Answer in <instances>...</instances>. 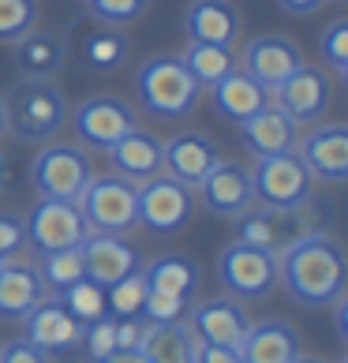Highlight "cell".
<instances>
[{
  "mask_svg": "<svg viewBox=\"0 0 348 363\" xmlns=\"http://www.w3.org/2000/svg\"><path fill=\"white\" fill-rule=\"evenodd\" d=\"M344 251L326 228H311L277 255V285L300 307H330L344 296Z\"/></svg>",
  "mask_w": 348,
  "mask_h": 363,
  "instance_id": "1",
  "label": "cell"
},
{
  "mask_svg": "<svg viewBox=\"0 0 348 363\" xmlns=\"http://www.w3.org/2000/svg\"><path fill=\"white\" fill-rule=\"evenodd\" d=\"M68 98L52 79H19L4 98L8 135L19 143H52L68 124Z\"/></svg>",
  "mask_w": 348,
  "mask_h": 363,
  "instance_id": "2",
  "label": "cell"
},
{
  "mask_svg": "<svg viewBox=\"0 0 348 363\" xmlns=\"http://www.w3.org/2000/svg\"><path fill=\"white\" fill-rule=\"evenodd\" d=\"M135 94L139 105L157 120H187L198 109L203 86L195 83V75L184 68L176 52H157V57L142 60L135 72Z\"/></svg>",
  "mask_w": 348,
  "mask_h": 363,
  "instance_id": "3",
  "label": "cell"
},
{
  "mask_svg": "<svg viewBox=\"0 0 348 363\" xmlns=\"http://www.w3.org/2000/svg\"><path fill=\"white\" fill-rule=\"evenodd\" d=\"M90 177H94L90 154L79 143H45V150L30 161V184L42 199L79 203Z\"/></svg>",
  "mask_w": 348,
  "mask_h": 363,
  "instance_id": "4",
  "label": "cell"
},
{
  "mask_svg": "<svg viewBox=\"0 0 348 363\" xmlns=\"http://www.w3.org/2000/svg\"><path fill=\"white\" fill-rule=\"evenodd\" d=\"M255 180V203L259 206H277V210H307L315 199V177L307 172L296 150L259 157V165L251 169Z\"/></svg>",
  "mask_w": 348,
  "mask_h": 363,
  "instance_id": "5",
  "label": "cell"
},
{
  "mask_svg": "<svg viewBox=\"0 0 348 363\" xmlns=\"http://www.w3.org/2000/svg\"><path fill=\"white\" fill-rule=\"evenodd\" d=\"M79 210L90 225V233H113L128 236L139 225V206H135V184H128L116 172L90 177V184L79 195Z\"/></svg>",
  "mask_w": 348,
  "mask_h": 363,
  "instance_id": "6",
  "label": "cell"
},
{
  "mask_svg": "<svg viewBox=\"0 0 348 363\" xmlns=\"http://www.w3.org/2000/svg\"><path fill=\"white\" fill-rule=\"evenodd\" d=\"M135 206H139V225L157 236H172L187 228L195 213V187L180 184L169 172H157L146 184L135 187Z\"/></svg>",
  "mask_w": 348,
  "mask_h": 363,
  "instance_id": "7",
  "label": "cell"
},
{
  "mask_svg": "<svg viewBox=\"0 0 348 363\" xmlns=\"http://www.w3.org/2000/svg\"><path fill=\"white\" fill-rule=\"evenodd\" d=\"M218 281L232 300H266L277 289V255L232 240L218 255Z\"/></svg>",
  "mask_w": 348,
  "mask_h": 363,
  "instance_id": "8",
  "label": "cell"
},
{
  "mask_svg": "<svg viewBox=\"0 0 348 363\" xmlns=\"http://www.w3.org/2000/svg\"><path fill=\"white\" fill-rule=\"evenodd\" d=\"M68 120L79 143L90 146V150H109L131 128H139L131 101H124L120 94H94V98L79 101V109H72Z\"/></svg>",
  "mask_w": 348,
  "mask_h": 363,
  "instance_id": "9",
  "label": "cell"
},
{
  "mask_svg": "<svg viewBox=\"0 0 348 363\" xmlns=\"http://www.w3.org/2000/svg\"><path fill=\"white\" fill-rule=\"evenodd\" d=\"M26 244L38 255L60 251V247H79L90 236V225L83 218L79 203H60V199H38L30 213L23 218Z\"/></svg>",
  "mask_w": 348,
  "mask_h": 363,
  "instance_id": "10",
  "label": "cell"
},
{
  "mask_svg": "<svg viewBox=\"0 0 348 363\" xmlns=\"http://www.w3.org/2000/svg\"><path fill=\"white\" fill-rule=\"evenodd\" d=\"M195 203H203V210H210L213 218L236 221L240 213H247L255 206V180H251V165L244 161H218L203 184L195 187Z\"/></svg>",
  "mask_w": 348,
  "mask_h": 363,
  "instance_id": "11",
  "label": "cell"
},
{
  "mask_svg": "<svg viewBox=\"0 0 348 363\" xmlns=\"http://www.w3.org/2000/svg\"><path fill=\"white\" fill-rule=\"evenodd\" d=\"M232 233H236L240 244L281 255L288 244H296L303 233H311V225H307L303 210H277V206H259L255 203L247 213H240L232 221Z\"/></svg>",
  "mask_w": 348,
  "mask_h": 363,
  "instance_id": "12",
  "label": "cell"
},
{
  "mask_svg": "<svg viewBox=\"0 0 348 363\" xmlns=\"http://www.w3.org/2000/svg\"><path fill=\"white\" fill-rule=\"evenodd\" d=\"M300 64H303V52H300V45L292 42V38L262 34V38H251V42L244 45L236 68L244 72L247 79H255L266 94H274L292 72L300 68Z\"/></svg>",
  "mask_w": 348,
  "mask_h": 363,
  "instance_id": "13",
  "label": "cell"
},
{
  "mask_svg": "<svg viewBox=\"0 0 348 363\" xmlns=\"http://www.w3.org/2000/svg\"><path fill=\"white\" fill-rule=\"evenodd\" d=\"M23 337L38 345L45 356H72V352H79V341H83V322L60 303V296L49 292L23 318Z\"/></svg>",
  "mask_w": 348,
  "mask_h": 363,
  "instance_id": "14",
  "label": "cell"
},
{
  "mask_svg": "<svg viewBox=\"0 0 348 363\" xmlns=\"http://www.w3.org/2000/svg\"><path fill=\"white\" fill-rule=\"evenodd\" d=\"M270 101L277 105V109H285L300 128L318 124V120L330 113L333 83H330V75L322 68H307V64H300V68L270 94Z\"/></svg>",
  "mask_w": 348,
  "mask_h": 363,
  "instance_id": "15",
  "label": "cell"
},
{
  "mask_svg": "<svg viewBox=\"0 0 348 363\" xmlns=\"http://www.w3.org/2000/svg\"><path fill=\"white\" fill-rule=\"evenodd\" d=\"M187 330L195 333V341L203 345H221V348H240L251 318L244 303L232 296H218V300H203L198 307H187Z\"/></svg>",
  "mask_w": 348,
  "mask_h": 363,
  "instance_id": "16",
  "label": "cell"
},
{
  "mask_svg": "<svg viewBox=\"0 0 348 363\" xmlns=\"http://www.w3.org/2000/svg\"><path fill=\"white\" fill-rule=\"evenodd\" d=\"M296 154L315 180L344 184L348 180V128L344 124H322L296 139Z\"/></svg>",
  "mask_w": 348,
  "mask_h": 363,
  "instance_id": "17",
  "label": "cell"
},
{
  "mask_svg": "<svg viewBox=\"0 0 348 363\" xmlns=\"http://www.w3.org/2000/svg\"><path fill=\"white\" fill-rule=\"evenodd\" d=\"M83 270L90 281H98L101 289H109L113 281L128 277L142 270V255L128 244V236H113V233H90L83 244Z\"/></svg>",
  "mask_w": 348,
  "mask_h": 363,
  "instance_id": "18",
  "label": "cell"
},
{
  "mask_svg": "<svg viewBox=\"0 0 348 363\" xmlns=\"http://www.w3.org/2000/svg\"><path fill=\"white\" fill-rule=\"evenodd\" d=\"M49 296L42 274H38V262L26 259H4L0 262V318L4 322H23Z\"/></svg>",
  "mask_w": 348,
  "mask_h": 363,
  "instance_id": "19",
  "label": "cell"
},
{
  "mask_svg": "<svg viewBox=\"0 0 348 363\" xmlns=\"http://www.w3.org/2000/svg\"><path fill=\"white\" fill-rule=\"evenodd\" d=\"M109 165L116 177H124L128 184H146L157 172H165V143L154 135V131L131 128L116 146H109Z\"/></svg>",
  "mask_w": 348,
  "mask_h": 363,
  "instance_id": "20",
  "label": "cell"
},
{
  "mask_svg": "<svg viewBox=\"0 0 348 363\" xmlns=\"http://www.w3.org/2000/svg\"><path fill=\"white\" fill-rule=\"evenodd\" d=\"M225 154L213 135L206 131H180V135H172L165 143V172L169 177H176L180 184L187 187H198L203 177L218 165Z\"/></svg>",
  "mask_w": 348,
  "mask_h": 363,
  "instance_id": "21",
  "label": "cell"
},
{
  "mask_svg": "<svg viewBox=\"0 0 348 363\" xmlns=\"http://www.w3.org/2000/svg\"><path fill=\"white\" fill-rule=\"evenodd\" d=\"M240 139L255 157H274V154H288L296 150L300 139V124L292 120L285 109H277L274 101H266L255 116H247L240 124Z\"/></svg>",
  "mask_w": 348,
  "mask_h": 363,
  "instance_id": "22",
  "label": "cell"
},
{
  "mask_svg": "<svg viewBox=\"0 0 348 363\" xmlns=\"http://www.w3.org/2000/svg\"><path fill=\"white\" fill-rule=\"evenodd\" d=\"M240 8L232 0H191L184 8V34L187 42H210V45H229L240 38Z\"/></svg>",
  "mask_w": 348,
  "mask_h": 363,
  "instance_id": "23",
  "label": "cell"
},
{
  "mask_svg": "<svg viewBox=\"0 0 348 363\" xmlns=\"http://www.w3.org/2000/svg\"><path fill=\"white\" fill-rule=\"evenodd\" d=\"M236 352L244 363H292L300 356V333L285 318L251 322Z\"/></svg>",
  "mask_w": 348,
  "mask_h": 363,
  "instance_id": "24",
  "label": "cell"
},
{
  "mask_svg": "<svg viewBox=\"0 0 348 363\" xmlns=\"http://www.w3.org/2000/svg\"><path fill=\"white\" fill-rule=\"evenodd\" d=\"M68 64V42L57 30H26L16 38V68L23 79H57Z\"/></svg>",
  "mask_w": 348,
  "mask_h": 363,
  "instance_id": "25",
  "label": "cell"
},
{
  "mask_svg": "<svg viewBox=\"0 0 348 363\" xmlns=\"http://www.w3.org/2000/svg\"><path fill=\"white\" fill-rule=\"evenodd\" d=\"M210 101L213 109H218L221 120H229V124H244L247 116H255L266 101H270V94H266L255 79H247L244 72H229L225 79H218V83L210 86Z\"/></svg>",
  "mask_w": 348,
  "mask_h": 363,
  "instance_id": "26",
  "label": "cell"
},
{
  "mask_svg": "<svg viewBox=\"0 0 348 363\" xmlns=\"http://www.w3.org/2000/svg\"><path fill=\"white\" fill-rule=\"evenodd\" d=\"M79 60L90 75H109V72H120L124 64L131 60V42L120 26H94V30L83 34L79 42Z\"/></svg>",
  "mask_w": 348,
  "mask_h": 363,
  "instance_id": "27",
  "label": "cell"
},
{
  "mask_svg": "<svg viewBox=\"0 0 348 363\" xmlns=\"http://www.w3.org/2000/svg\"><path fill=\"white\" fill-rule=\"evenodd\" d=\"M142 277L150 292L180 296V300H195L198 292V266L187 255H157V259L142 262Z\"/></svg>",
  "mask_w": 348,
  "mask_h": 363,
  "instance_id": "28",
  "label": "cell"
},
{
  "mask_svg": "<svg viewBox=\"0 0 348 363\" xmlns=\"http://www.w3.org/2000/svg\"><path fill=\"white\" fill-rule=\"evenodd\" d=\"M142 356L150 363H195V333L187 330V322L150 326L142 337Z\"/></svg>",
  "mask_w": 348,
  "mask_h": 363,
  "instance_id": "29",
  "label": "cell"
},
{
  "mask_svg": "<svg viewBox=\"0 0 348 363\" xmlns=\"http://www.w3.org/2000/svg\"><path fill=\"white\" fill-rule=\"evenodd\" d=\"M184 68L195 75L198 86H213L218 79H225L229 72H236V52L229 45H210V42H187V49L180 52Z\"/></svg>",
  "mask_w": 348,
  "mask_h": 363,
  "instance_id": "30",
  "label": "cell"
},
{
  "mask_svg": "<svg viewBox=\"0 0 348 363\" xmlns=\"http://www.w3.org/2000/svg\"><path fill=\"white\" fill-rule=\"evenodd\" d=\"M38 274H42L49 292H64L68 285H75L79 277H86L83 270V251L79 247H60V251H45L38 259Z\"/></svg>",
  "mask_w": 348,
  "mask_h": 363,
  "instance_id": "31",
  "label": "cell"
},
{
  "mask_svg": "<svg viewBox=\"0 0 348 363\" xmlns=\"http://www.w3.org/2000/svg\"><path fill=\"white\" fill-rule=\"evenodd\" d=\"M146 292H150L146 289V277H142V270H135V274L120 277L105 289V307H109L113 318H139L142 303H146Z\"/></svg>",
  "mask_w": 348,
  "mask_h": 363,
  "instance_id": "32",
  "label": "cell"
},
{
  "mask_svg": "<svg viewBox=\"0 0 348 363\" xmlns=\"http://www.w3.org/2000/svg\"><path fill=\"white\" fill-rule=\"evenodd\" d=\"M57 296H60V303L83 322V326L94 322V318H101V315H109V307H105V289L98 285V281H90V277H79L75 285H68Z\"/></svg>",
  "mask_w": 348,
  "mask_h": 363,
  "instance_id": "33",
  "label": "cell"
},
{
  "mask_svg": "<svg viewBox=\"0 0 348 363\" xmlns=\"http://www.w3.org/2000/svg\"><path fill=\"white\" fill-rule=\"evenodd\" d=\"M38 0H0V42H16L38 26Z\"/></svg>",
  "mask_w": 348,
  "mask_h": 363,
  "instance_id": "34",
  "label": "cell"
},
{
  "mask_svg": "<svg viewBox=\"0 0 348 363\" xmlns=\"http://www.w3.org/2000/svg\"><path fill=\"white\" fill-rule=\"evenodd\" d=\"M150 8V0H86V16L101 26H120L135 23L142 11Z\"/></svg>",
  "mask_w": 348,
  "mask_h": 363,
  "instance_id": "35",
  "label": "cell"
},
{
  "mask_svg": "<svg viewBox=\"0 0 348 363\" xmlns=\"http://www.w3.org/2000/svg\"><path fill=\"white\" fill-rule=\"evenodd\" d=\"M318 57L330 64L337 79H348V23L344 19L326 23V30L318 34Z\"/></svg>",
  "mask_w": 348,
  "mask_h": 363,
  "instance_id": "36",
  "label": "cell"
},
{
  "mask_svg": "<svg viewBox=\"0 0 348 363\" xmlns=\"http://www.w3.org/2000/svg\"><path fill=\"white\" fill-rule=\"evenodd\" d=\"M79 348H83L86 363H98L105 359L116 348V318L113 315H101L83 326V341H79Z\"/></svg>",
  "mask_w": 348,
  "mask_h": 363,
  "instance_id": "37",
  "label": "cell"
},
{
  "mask_svg": "<svg viewBox=\"0 0 348 363\" xmlns=\"http://www.w3.org/2000/svg\"><path fill=\"white\" fill-rule=\"evenodd\" d=\"M187 307L191 300H180V296H165V292H146V303H142V322L150 326H165V322H184L187 318Z\"/></svg>",
  "mask_w": 348,
  "mask_h": 363,
  "instance_id": "38",
  "label": "cell"
},
{
  "mask_svg": "<svg viewBox=\"0 0 348 363\" xmlns=\"http://www.w3.org/2000/svg\"><path fill=\"white\" fill-rule=\"evenodd\" d=\"M23 244H26L23 221L11 218V213H0V259H11V255H19Z\"/></svg>",
  "mask_w": 348,
  "mask_h": 363,
  "instance_id": "39",
  "label": "cell"
},
{
  "mask_svg": "<svg viewBox=\"0 0 348 363\" xmlns=\"http://www.w3.org/2000/svg\"><path fill=\"white\" fill-rule=\"evenodd\" d=\"M52 356H45L38 345H30L26 337H16L0 348V363H49Z\"/></svg>",
  "mask_w": 348,
  "mask_h": 363,
  "instance_id": "40",
  "label": "cell"
},
{
  "mask_svg": "<svg viewBox=\"0 0 348 363\" xmlns=\"http://www.w3.org/2000/svg\"><path fill=\"white\" fill-rule=\"evenodd\" d=\"M150 322L142 318H116V348H142Z\"/></svg>",
  "mask_w": 348,
  "mask_h": 363,
  "instance_id": "41",
  "label": "cell"
},
{
  "mask_svg": "<svg viewBox=\"0 0 348 363\" xmlns=\"http://www.w3.org/2000/svg\"><path fill=\"white\" fill-rule=\"evenodd\" d=\"M195 363H244L236 348H221V345H203L195 341Z\"/></svg>",
  "mask_w": 348,
  "mask_h": 363,
  "instance_id": "42",
  "label": "cell"
},
{
  "mask_svg": "<svg viewBox=\"0 0 348 363\" xmlns=\"http://www.w3.org/2000/svg\"><path fill=\"white\" fill-rule=\"evenodd\" d=\"M326 0H277L281 11H288V16H311V11H318Z\"/></svg>",
  "mask_w": 348,
  "mask_h": 363,
  "instance_id": "43",
  "label": "cell"
},
{
  "mask_svg": "<svg viewBox=\"0 0 348 363\" xmlns=\"http://www.w3.org/2000/svg\"><path fill=\"white\" fill-rule=\"evenodd\" d=\"M98 363H150V359L142 356V348H113V352Z\"/></svg>",
  "mask_w": 348,
  "mask_h": 363,
  "instance_id": "44",
  "label": "cell"
},
{
  "mask_svg": "<svg viewBox=\"0 0 348 363\" xmlns=\"http://www.w3.org/2000/svg\"><path fill=\"white\" fill-rule=\"evenodd\" d=\"M333 307V322H337V333L348 337V296H337V300L330 303Z\"/></svg>",
  "mask_w": 348,
  "mask_h": 363,
  "instance_id": "45",
  "label": "cell"
},
{
  "mask_svg": "<svg viewBox=\"0 0 348 363\" xmlns=\"http://www.w3.org/2000/svg\"><path fill=\"white\" fill-rule=\"evenodd\" d=\"M8 135V116H4V98H0V139Z\"/></svg>",
  "mask_w": 348,
  "mask_h": 363,
  "instance_id": "46",
  "label": "cell"
},
{
  "mask_svg": "<svg viewBox=\"0 0 348 363\" xmlns=\"http://www.w3.org/2000/svg\"><path fill=\"white\" fill-rule=\"evenodd\" d=\"M4 184H8V161H4V154H0V191H4Z\"/></svg>",
  "mask_w": 348,
  "mask_h": 363,
  "instance_id": "47",
  "label": "cell"
},
{
  "mask_svg": "<svg viewBox=\"0 0 348 363\" xmlns=\"http://www.w3.org/2000/svg\"><path fill=\"white\" fill-rule=\"evenodd\" d=\"M292 363H322V359H307V356H296V359H292Z\"/></svg>",
  "mask_w": 348,
  "mask_h": 363,
  "instance_id": "48",
  "label": "cell"
},
{
  "mask_svg": "<svg viewBox=\"0 0 348 363\" xmlns=\"http://www.w3.org/2000/svg\"><path fill=\"white\" fill-rule=\"evenodd\" d=\"M0 262H4V259H0Z\"/></svg>",
  "mask_w": 348,
  "mask_h": 363,
  "instance_id": "49",
  "label": "cell"
}]
</instances>
